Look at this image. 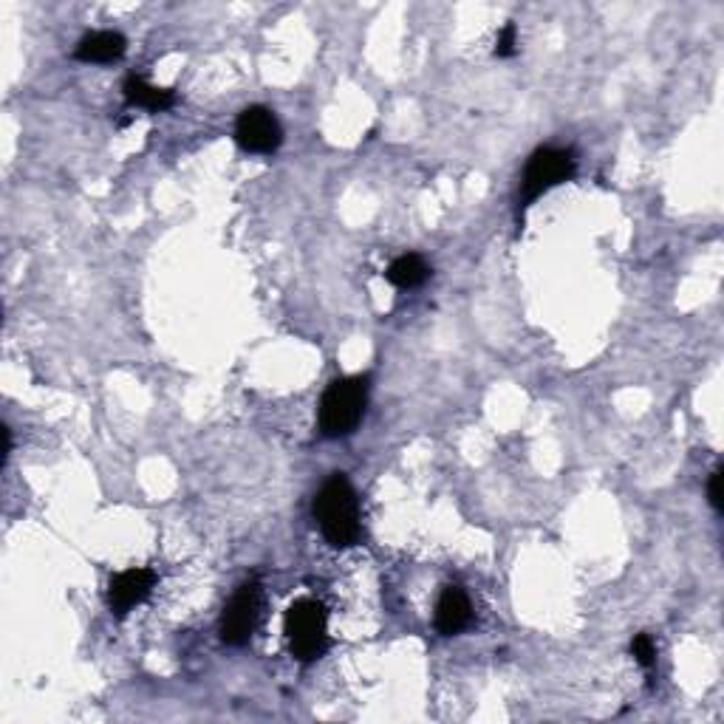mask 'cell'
<instances>
[{
  "label": "cell",
  "mask_w": 724,
  "mask_h": 724,
  "mask_svg": "<svg viewBox=\"0 0 724 724\" xmlns=\"http://www.w3.org/2000/svg\"><path fill=\"white\" fill-rule=\"evenodd\" d=\"M125 100L136 108H145V111H167V108L176 105V91L156 89V85H147L139 77H128Z\"/></svg>",
  "instance_id": "obj_10"
},
{
  "label": "cell",
  "mask_w": 724,
  "mask_h": 724,
  "mask_svg": "<svg viewBox=\"0 0 724 724\" xmlns=\"http://www.w3.org/2000/svg\"><path fill=\"white\" fill-rule=\"evenodd\" d=\"M707 496H711L713 510L722 512V507H724V501H722V470H713L711 481H707Z\"/></svg>",
  "instance_id": "obj_14"
},
{
  "label": "cell",
  "mask_w": 724,
  "mask_h": 724,
  "mask_svg": "<svg viewBox=\"0 0 724 724\" xmlns=\"http://www.w3.org/2000/svg\"><path fill=\"white\" fill-rule=\"evenodd\" d=\"M631 654H634V660L640 662L645 671H651V667H654V662H656L654 640H651L649 634H636L634 640H631Z\"/></svg>",
  "instance_id": "obj_12"
},
{
  "label": "cell",
  "mask_w": 724,
  "mask_h": 724,
  "mask_svg": "<svg viewBox=\"0 0 724 724\" xmlns=\"http://www.w3.org/2000/svg\"><path fill=\"white\" fill-rule=\"evenodd\" d=\"M472 620L470 598L461 592L459 587H448L441 592L439 603H436V629L445 636H453L465 631Z\"/></svg>",
  "instance_id": "obj_8"
},
{
  "label": "cell",
  "mask_w": 724,
  "mask_h": 724,
  "mask_svg": "<svg viewBox=\"0 0 724 724\" xmlns=\"http://www.w3.org/2000/svg\"><path fill=\"white\" fill-rule=\"evenodd\" d=\"M430 277V266L425 264L422 255H402L388 266V281L399 289H416Z\"/></svg>",
  "instance_id": "obj_11"
},
{
  "label": "cell",
  "mask_w": 724,
  "mask_h": 724,
  "mask_svg": "<svg viewBox=\"0 0 724 724\" xmlns=\"http://www.w3.org/2000/svg\"><path fill=\"white\" fill-rule=\"evenodd\" d=\"M286 636L295 660L315 662L328 651V614L317 600H295L286 611Z\"/></svg>",
  "instance_id": "obj_3"
},
{
  "label": "cell",
  "mask_w": 724,
  "mask_h": 724,
  "mask_svg": "<svg viewBox=\"0 0 724 724\" xmlns=\"http://www.w3.org/2000/svg\"><path fill=\"white\" fill-rule=\"evenodd\" d=\"M153 587H156V572L153 569H128L120 572L111 587H108V603L116 618H125L128 611L145 603L151 598Z\"/></svg>",
  "instance_id": "obj_7"
},
{
  "label": "cell",
  "mask_w": 724,
  "mask_h": 724,
  "mask_svg": "<svg viewBox=\"0 0 724 724\" xmlns=\"http://www.w3.org/2000/svg\"><path fill=\"white\" fill-rule=\"evenodd\" d=\"M518 51V29L516 23H507L496 40V58H512Z\"/></svg>",
  "instance_id": "obj_13"
},
{
  "label": "cell",
  "mask_w": 724,
  "mask_h": 724,
  "mask_svg": "<svg viewBox=\"0 0 724 724\" xmlns=\"http://www.w3.org/2000/svg\"><path fill=\"white\" fill-rule=\"evenodd\" d=\"M368 399L366 377H343L334 379L323 394L320 402V430L326 439L348 436L363 419Z\"/></svg>",
  "instance_id": "obj_2"
},
{
  "label": "cell",
  "mask_w": 724,
  "mask_h": 724,
  "mask_svg": "<svg viewBox=\"0 0 724 724\" xmlns=\"http://www.w3.org/2000/svg\"><path fill=\"white\" fill-rule=\"evenodd\" d=\"M261 618V587L255 580L244 583L221 614V640L233 649L249 643Z\"/></svg>",
  "instance_id": "obj_5"
},
{
  "label": "cell",
  "mask_w": 724,
  "mask_h": 724,
  "mask_svg": "<svg viewBox=\"0 0 724 724\" xmlns=\"http://www.w3.org/2000/svg\"><path fill=\"white\" fill-rule=\"evenodd\" d=\"M128 40L120 32H94L77 43L74 58L80 63H114L125 54Z\"/></svg>",
  "instance_id": "obj_9"
},
{
  "label": "cell",
  "mask_w": 724,
  "mask_h": 724,
  "mask_svg": "<svg viewBox=\"0 0 724 724\" xmlns=\"http://www.w3.org/2000/svg\"><path fill=\"white\" fill-rule=\"evenodd\" d=\"M235 139L249 153H275L284 142V131H281V122L275 120L269 108L253 105L246 108L235 122Z\"/></svg>",
  "instance_id": "obj_6"
},
{
  "label": "cell",
  "mask_w": 724,
  "mask_h": 724,
  "mask_svg": "<svg viewBox=\"0 0 724 724\" xmlns=\"http://www.w3.org/2000/svg\"><path fill=\"white\" fill-rule=\"evenodd\" d=\"M315 518L326 541L337 549L354 547L359 541L363 523H359V501L351 481L337 472L320 487L315 498Z\"/></svg>",
  "instance_id": "obj_1"
},
{
  "label": "cell",
  "mask_w": 724,
  "mask_h": 724,
  "mask_svg": "<svg viewBox=\"0 0 724 724\" xmlns=\"http://www.w3.org/2000/svg\"><path fill=\"white\" fill-rule=\"evenodd\" d=\"M578 171L572 153L558 151V147H541L532 153L527 171H523V204H532L536 198H541L543 193H549L558 184L569 182Z\"/></svg>",
  "instance_id": "obj_4"
}]
</instances>
